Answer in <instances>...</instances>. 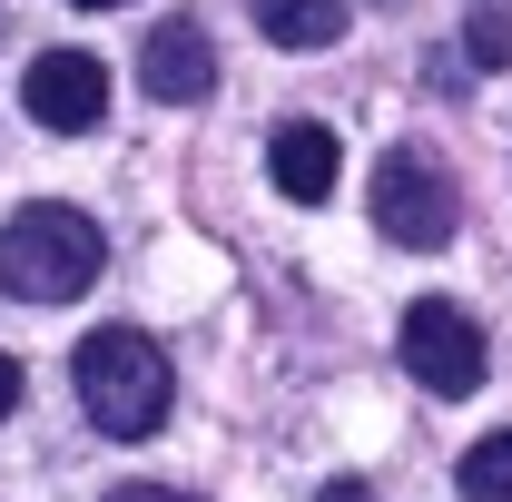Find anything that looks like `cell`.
Returning a JSON list of instances; mask_svg holds the SVG:
<instances>
[{"label":"cell","instance_id":"1","mask_svg":"<svg viewBox=\"0 0 512 502\" xmlns=\"http://www.w3.org/2000/svg\"><path fill=\"white\" fill-rule=\"evenodd\" d=\"M79 404H89V424L119 443H148L168 424V404H178V384H168V355L138 335V325H99L89 345H79Z\"/></svg>","mask_w":512,"mask_h":502},{"label":"cell","instance_id":"2","mask_svg":"<svg viewBox=\"0 0 512 502\" xmlns=\"http://www.w3.org/2000/svg\"><path fill=\"white\" fill-rule=\"evenodd\" d=\"M89 276H99V227L79 207H60V197L10 207V227H0V286L20 306H69V296H89Z\"/></svg>","mask_w":512,"mask_h":502},{"label":"cell","instance_id":"3","mask_svg":"<svg viewBox=\"0 0 512 502\" xmlns=\"http://www.w3.org/2000/svg\"><path fill=\"white\" fill-rule=\"evenodd\" d=\"M375 227L394 237V247L434 256V247H453V227H463V197H453V178L424 158V148H394V158L375 168Z\"/></svg>","mask_w":512,"mask_h":502},{"label":"cell","instance_id":"4","mask_svg":"<svg viewBox=\"0 0 512 502\" xmlns=\"http://www.w3.org/2000/svg\"><path fill=\"white\" fill-rule=\"evenodd\" d=\"M404 365L414 384H434V394H473L483 384V325L453 306V296H424V306H404Z\"/></svg>","mask_w":512,"mask_h":502},{"label":"cell","instance_id":"5","mask_svg":"<svg viewBox=\"0 0 512 502\" xmlns=\"http://www.w3.org/2000/svg\"><path fill=\"white\" fill-rule=\"evenodd\" d=\"M20 99H30V119L79 138V128L109 119V69L89 60V50H40V60L20 69Z\"/></svg>","mask_w":512,"mask_h":502},{"label":"cell","instance_id":"6","mask_svg":"<svg viewBox=\"0 0 512 502\" xmlns=\"http://www.w3.org/2000/svg\"><path fill=\"white\" fill-rule=\"evenodd\" d=\"M138 69H148V99H168V109H197L217 89V50H207L197 20H158L148 50H138Z\"/></svg>","mask_w":512,"mask_h":502},{"label":"cell","instance_id":"7","mask_svg":"<svg viewBox=\"0 0 512 502\" xmlns=\"http://www.w3.org/2000/svg\"><path fill=\"white\" fill-rule=\"evenodd\" d=\"M266 178H276V197H296V207L335 197V128H316V119H286L276 138H266Z\"/></svg>","mask_w":512,"mask_h":502},{"label":"cell","instance_id":"8","mask_svg":"<svg viewBox=\"0 0 512 502\" xmlns=\"http://www.w3.org/2000/svg\"><path fill=\"white\" fill-rule=\"evenodd\" d=\"M256 30L276 50H335L345 40V0H256Z\"/></svg>","mask_w":512,"mask_h":502},{"label":"cell","instance_id":"9","mask_svg":"<svg viewBox=\"0 0 512 502\" xmlns=\"http://www.w3.org/2000/svg\"><path fill=\"white\" fill-rule=\"evenodd\" d=\"M463 502H512V434H483L463 453Z\"/></svg>","mask_w":512,"mask_h":502},{"label":"cell","instance_id":"10","mask_svg":"<svg viewBox=\"0 0 512 502\" xmlns=\"http://www.w3.org/2000/svg\"><path fill=\"white\" fill-rule=\"evenodd\" d=\"M463 50H473L483 69H503V60H512V10H503V0H483V10L463 20Z\"/></svg>","mask_w":512,"mask_h":502},{"label":"cell","instance_id":"11","mask_svg":"<svg viewBox=\"0 0 512 502\" xmlns=\"http://www.w3.org/2000/svg\"><path fill=\"white\" fill-rule=\"evenodd\" d=\"M109 502H188V493H168V483H119Z\"/></svg>","mask_w":512,"mask_h":502},{"label":"cell","instance_id":"12","mask_svg":"<svg viewBox=\"0 0 512 502\" xmlns=\"http://www.w3.org/2000/svg\"><path fill=\"white\" fill-rule=\"evenodd\" d=\"M10 414H20V365L0 355V424H10Z\"/></svg>","mask_w":512,"mask_h":502},{"label":"cell","instance_id":"13","mask_svg":"<svg viewBox=\"0 0 512 502\" xmlns=\"http://www.w3.org/2000/svg\"><path fill=\"white\" fill-rule=\"evenodd\" d=\"M316 502H365V483H325V493Z\"/></svg>","mask_w":512,"mask_h":502},{"label":"cell","instance_id":"14","mask_svg":"<svg viewBox=\"0 0 512 502\" xmlns=\"http://www.w3.org/2000/svg\"><path fill=\"white\" fill-rule=\"evenodd\" d=\"M69 10H119V0H69Z\"/></svg>","mask_w":512,"mask_h":502}]
</instances>
